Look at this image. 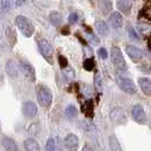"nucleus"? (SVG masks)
I'll use <instances>...</instances> for the list:
<instances>
[{
    "label": "nucleus",
    "instance_id": "9b49d317",
    "mask_svg": "<svg viewBox=\"0 0 151 151\" xmlns=\"http://www.w3.org/2000/svg\"><path fill=\"white\" fill-rule=\"evenodd\" d=\"M81 110L86 118H92L94 116V102H93V100L92 99L85 100L81 106Z\"/></svg>",
    "mask_w": 151,
    "mask_h": 151
},
{
    "label": "nucleus",
    "instance_id": "c85d7f7f",
    "mask_svg": "<svg viewBox=\"0 0 151 151\" xmlns=\"http://www.w3.org/2000/svg\"><path fill=\"white\" fill-rule=\"evenodd\" d=\"M94 84H96L97 90L100 91L102 89V80H101V76L99 74V72H96V74H94Z\"/></svg>",
    "mask_w": 151,
    "mask_h": 151
},
{
    "label": "nucleus",
    "instance_id": "5701e85b",
    "mask_svg": "<svg viewBox=\"0 0 151 151\" xmlns=\"http://www.w3.org/2000/svg\"><path fill=\"white\" fill-rule=\"evenodd\" d=\"M99 7L101 9V13L104 15H107L113 8V2L111 1H107V0L106 1H100L99 2Z\"/></svg>",
    "mask_w": 151,
    "mask_h": 151
},
{
    "label": "nucleus",
    "instance_id": "4be33fe9",
    "mask_svg": "<svg viewBox=\"0 0 151 151\" xmlns=\"http://www.w3.org/2000/svg\"><path fill=\"white\" fill-rule=\"evenodd\" d=\"M45 151H59V145L55 137L48 139L47 144H45Z\"/></svg>",
    "mask_w": 151,
    "mask_h": 151
},
{
    "label": "nucleus",
    "instance_id": "39448f33",
    "mask_svg": "<svg viewBox=\"0 0 151 151\" xmlns=\"http://www.w3.org/2000/svg\"><path fill=\"white\" fill-rule=\"evenodd\" d=\"M117 84L121 88V90L124 91L125 93H129V94H135L136 93L135 84L129 77H124V76L117 77Z\"/></svg>",
    "mask_w": 151,
    "mask_h": 151
},
{
    "label": "nucleus",
    "instance_id": "ea45409f",
    "mask_svg": "<svg viewBox=\"0 0 151 151\" xmlns=\"http://www.w3.org/2000/svg\"><path fill=\"white\" fill-rule=\"evenodd\" d=\"M0 131H1V125H0Z\"/></svg>",
    "mask_w": 151,
    "mask_h": 151
},
{
    "label": "nucleus",
    "instance_id": "1a4fd4ad",
    "mask_svg": "<svg viewBox=\"0 0 151 151\" xmlns=\"http://www.w3.org/2000/svg\"><path fill=\"white\" fill-rule=\"evenodd\" d=\"M22 113L27 118H33L38 114V107H37V105L34 102H32V101H26V102L23 104Z\"/></svg>",
    "mask_w": 151,
    "mask_h": 151
},
{
    "label": "nucleus",
    "instance_id": "dca6fc26",
    "mask_svg": "<svg viewBox=\"0 0 151 151\" xmlns=\"http://www.w3.org/2000/svg\"><path fill=\"white\" fill-rule=\"evenodd\" d=\"M109 22H110L114 29H119L123 26V16H122L121 13L115 12L109 17Z\"/></svg>",
    "mask_w": 151,
    "mask_h": 151
},
{
    "label": "nucleus",
    "instance_id": "f704fd0d",
    "mask_svg": "<svg viewBox=\"0 0 151 151\" xmlns=\"http://www.w3.org/2000/svg\"><path fill=\"white\" fill-rule=\"evenodd\" d=\"M83 126H84V129H86V131H92L93 127H94V125L90 121H88V119L83 123Z\"/></svg>",
    "mask_w": 151,
    "mask_h": 151
},
{
    "label": "nucleus",
    "instance_id": "423d86ee",
    "mask_svg": "<svg viewBox=\"0 0 151 151\" xmlns=\"http://www.w3.org/2000/svg\"><path fill=\"white\" fill-rule=\"evenodd\" d=\"M109 117H110V121L113 122L114 124H117V125H123L127 122L126 113L124 111V109H122L119 107L113 108L110 114H109Z\"/></svg>",
    "mask_w": 151,
    "mask_h": 151
},
{
    "label": "nucleus",
    "instance_id": "2eb2a0df",
    "mask_svg": "<svg viewBox=\"0 0 151 151\" xmlns=\"http://www.w3.org/2000/svg\"><path fill=\"white\" fill-rule=\"evenodd\" d=\"M6 73H7L8 76L13 77V78H16L19 75V70H18V67L16 66V64L13 60H8L6 63Z\"/></svg>",
    "mask_w": 151,
    "mask_h": 151
},
{
    "label": "nucleus",
    "instance_id": "e433bc0d",
    "mask_svg": "<svg viewBox=\"0 0 151 151\" xmlns=\"http://www.w3.org/2000/svg\"><path fill=\"white\" fill-rule=\"evenodd\" d=\"M75 37H76L77 40H80V41H81V43H82L84 47H86V45H88V41H86V40H85V39H84L80 33H75Z\"/></svg>",
    "mask_w": 151,
    "mask_h": 151
},
{
    "label": "nucleus",
    "instance_id": "4c0bfd02",
    "mask_svg": "<svg viewBox=\"0 0 151 151\" xmlns=\"http://www.w3.org/2000/svg\"><path fill=\"white\" fill-rule=\"evenodd\" d=\"M60 33L63 35H68L69 33H70V29H69V26H63L60 29Z\"/></svg>",
    "mask_w": 151,
    "mask_h": 151
},
{
    "label": "nucleus",
    "instance_id": "0eeeda50",
    "mask_svg": "<svg viewBox=\"0 0 151 151\" xmlns=\"http://www.w3.org/2000/svg\"><path fill=\"white\" fill-rule=\"evenodd\" d=\"M132 116H133V119L139 124L147 123V114L141 105H134L132 107Z\"/></svg>",
    "mask_w": 151,
    "mask_h": 151
},
{
    "label": "nucleus",
    "instance_id": "b1692460",
    "mask_svg": "<svg viewBox=\"0 0 151 151\" xmlns=\"http://www.w3.org/2000/svg\"><path fill=\"white\" fill-rule=\"evenodd\" d=\"M63 75H64L65 80L67 82H72L74 80V77H75V72L72 67H66L63 72Z\"/></svg>",
    "mask_w": 151,
    "mask_h": 151
},
{
    "label": "nucleus",
    "instance_id": "7c9ffc66",
    "mask_svg": "<svg viewBox=\"0 0 151 151\" xmlns=\"http://www.w3.org/2000/svg\"><path fill=\"white\" fill-rule=\"evenodd\" d=\"M0 7H1V9H2L4 12H9V10L12 9V2L8 1V0L1 1V2H0Z\"/></svg>",
    "mask_w": 151,
    "mask_h": 151
},
{
    "label": "nucleus",
    "instance_id": "393cba45",
    "mask_svg": "<svg viewBox=\"0 0 151 151\" xmlns=\"http://www.w3.org/2000/svg\"><path fill=\"white\" fill-rule=\"evenodd\" d=\"M27 132H29V134L31 136H37L40 134V132H41V127H40V124L39 123H33V124H31L29 129H27Z\"/></svg>",
    "mask_w": 151,
    "mask_h": 151
},
{
    "label": "nucleus",
    "instance_id": "c756f323",
    "mask_svg": "<svg viewBox=\"0 0 151 151\" xmlns=\"http://www.w3.org/2000/svg\"><path fill=\"white\" fill-rule=\"evenodd\" d=\"M58 63H59V67L60 68H65L68 67V60L67 58L65 57V56H63V55H59L58 56Z\"/></svg>",
    "mask_w": 151,
    "mask_h": 151
},
{
    "label": "nucleus",
    "instance_id": "4468645a",
    "mask_svg": "<svg viewBox=\"0 0 151 151\" xmlns=\"http://www.w3.org/2000/svg\"><path fill=\"white\" fill-rule=\"evenodd\" d=\"M1 143H2V147L5 148L6 151H18V145H17L15 140H13L12 137L5 136L1 141Z\"/></svg>",
    "mask_w": 151,
    "mask_h": 151
},
{
    "label": "nucleus",
    "instance_id": "58836bf2",
    "mask_svg": "<svg viewBox=\"0 0 151 151\" xmlns=\"http://www.w3.org/2000/svg\"><path fill=\"white\" fill-rule=\"evenodd\" d=\"M82 151H93V149L91 147H89V145H85V147H83Z\"/></svg>",
    "mask_w": 151,
    "mask_h": 151
},
{
    "label": "nucleus",
    "instance_id": "72a5a7b5",
    "mask_svg": "<svg viewBox=\"0 0 151 151\" xmlns=\"http://www.w3.org/2000/svg\"><path fill=\"white\" fill-rule=\"evenodd\" d=\"M80 89V85L77 83H72L69 84V88H68V92H76V91H78Z\"/></svg>",
    "mask_w": 151,
    "mask_h": 151
},
{
    "label": "nucleus",
    "instance_id": "f8f14e48",
    "mask_svg": "<svg viewBox=\"0 0 151 151\" xmlns=\"http://www.w3.org/2000/svg\"><path fill=\"white\" fill-rule=\"evenodd\" d=\"M78 143H80L78 137H77L75 134H73V133L67 134L66 137H65V140H64L65 147H66L67 149H69V150H75L76 148L78 147Z\"/></svg>",
    "mask_w": 151,
    "mask_h": 151
},
{
    "label": "nucleus",
    "instance_id": "f257e3e1",
    "mask_svg": "<svg viewBox=\"0 0 151 151\" xmlns=\"http://www.w3.org/2000/svg\"><path fill=\"white\" fill-rule=\"evenodd\" d=\"M110 57H111V61L114 64V67L121 72L124 70H127V64L125 61L124 58V55L122 52V50L117 47V45H114L110 49Z\"/></svg>",
    "mask_w": 151,
    "mask_h": 151
},
{
    "label": "nucleus",
    "instance_id": "2f4dec72",
    "mask_svg": "<svg viewBox=\"0 0 151 151\" xmlns=\"http://www.w3.org/2000/svg\"><path fill=\"white\" fill-rule=\"evenodd\" d=\"M98 55L101 59H107L108 58V52H107L106 48H99Z\"/></svg>",
    "mask_w": 151,
    "mask_h": 151
},
{
    "label": "nucleus",
    "instance_id": "473e14b6",
    "mask_svg": "<svg viewBox=\"0 0 151 151\" xmlns=\"http://www.w3.org/2000/svg\"><path fill=\"white\" fill-rule=\"evenodd\" d=\"M77 21H78V16H77L76 13H72L70 15L68 16V23L69 24H75Z\"/></svg>",
    "mask_w": 151,
    "mask_h": 151
},
{
    "label": "nucleus",
    "instance_id": "412c9836",
    "mask_svg": "<svg viewBox=\"0 0 151 151\" xmlns=\"http://www.w3.org/2000/svg\"><path fill=\"white\" fill-rule=\"evenodd\" d=\"M109 147H110L111 151H123L122 150L121 143H119L118 139L116 137V135L109 136Z\"/></svg>",
    "mask_w": 151,
    "mask_h": 151
},
{
    "label": "nucleus",
    "instance_id": "c9c22d12",
    "mask_svg": "<svg viewBox=\"0 0 151 151\" xmlns=\"http://www.w3.org/2000/svg\"><path fill=\"white\" fill-rule=\"evenodd\" d=\"M129 35H131V38L132 39H134V40H140L139 35L136 34V32L133 30V27H131V26L129 27Z\"/></svg>",
    "mask_w": 151,
    "mask_h": 151
},
{
    "label": "nucleus",
    "instance_id": "f3484780",
    "mask_svg": "<svg viewBox=\"0 0 151 151\" xmlns=\"http://www.w3.org/2000/svg\"><path fill=\"white\" fill-rule=\"evenodd\" d=\"M139 85L141 88V90L145 96H150L151 94V81L149 77H141L139 78Z\"/></svg>",
    "mask_w": 151,
    "mask_h": 151
},
{
    "label": "nucleus",
    "instance_id": "a878e982",
    "mask_svg": "<svg viewBox=\"0 0 151 151\" xmlns=\"http://www.w3.org/2000/svg\"><path fill=\"white\" fill-rule=\"evenodd\" d=\"M96 67V61L93 58H88V59H85L83 63V68L85 70H88V72H91V70H93Z\"/></svg>",
    "mask_w": 151,
    "mask_h": 151
},
{
    "label": "nucleus",
    "instance_id": "6ab92c4d",
    "mask_svg": "<svg viewBox=\"0 0 151 151\" xmlns=\"http://www.w3.org/2000/svg\"><path fill=\"white\" fill-rule=\"evenodd\" d=\"M96 30L102 37H107L110 33V30L108 27V24L106 22H104V21H98V22L96 23Z\"/></svg>",
    "mask_w": 151,
    "mask_h": 151
},
{
    "label": "nucleus",
    "instance_id": "7ed1b4c3",
    "mask_svg": "<svg viewBox=\"0 0 151 151\" xmlns=\"http://www.w3.org/2000/svg\"><path fill=\"white\" fill-rule=\"evenodd\" d=\"M16 26L18 30L22 32V34L25 38H31L34 33V25L31 23V21L25 16L18 15L15 19Z\"/></svg>",
    "mask_w": 151,
    "mask_h": 151
},
{
    "label": "nucleus",
    "instance_id": "f03ea898",
    "mask_svg": "<svg viewBox=\"0 0 151 151\" xmlns=\"http://www.w3.org/2000/svg\"><path fill=\"white\" fill-rule=\"evenodd\" d=\"M37 98L40 106L48 108L52 104V93L48 86H45L43 84H40L37 88Z\"/></svg>",
    "mask_w": 151,
    "mask_h": 151
},
{
    "label": "nucleus",
    "instance_id": "aec40b11",
    "mask_svg": "<svg viewBox=\"0 0 151 151\" xmlns=\"http://www.w3.org/2000/svg\"><path fill=\"white\" fill-rule=\"evenodd\" d=\"M49 21L55 26H59L61 23H63V15H61L59 12L53 10V12H51L49 14Z\"/></svg>",
    "mask_w": 151,
    "mask_h": 151
},
{
    "label": "nucleus",
    "instance_id": "a211bd4d",
    "mask_svg": "<svg viewBox=\"0 0 151 151\" xmlns=\"http://www.w3.org/2000/svg\"><path fill=\"white\" fill-rule=\"evenodd\" d=\"M24 149L26 151H40V145L37 140H34L33 137H30L24 141Z\"/></svg>",
    "mask_w": 151,
    "mask_h": 151
},
{
    "label": "nucleus",
    "instance_id": "cd10ccee",
    "mask_svg": "<svg viewBox=\"0 0 151 151\" xmlns=\"http://www.w3.org/2000/svg\"><path fill=\"white\" fill-rule=\"evenodd\" d=\"M139 18H145V19H150V9L147 7H143L140 13H139Z\"/></svg>",
    "mask_w": 151,
    "mask_h": 151
},
{
    "label": "nucleus",
    "instance_id": "9d476101",
    "mask_svg": "<svg viewBox=\"0 0 151 151\" xmlns=\"http://www.w3.org/2000/svg\"><path fill=\"white\" fill-rule=\"evenodd\" d=\"M126 55H129V57L133 61H139L143 59L144 53L141 49H139L135 45H127L126 47Z\"/></svg>",
    "mask_w": 151,
    "mask_h": 151
},
{
    "label": "nucleus",
    "instance_id": "20e7f679",
    "mask_svg": "<svg viewBox=\"0 0 151 151\" xmlns=\"http://www.w3.org/2000/svg\"><path fill=\"white\" fill-rule=\"evenodd\" d=\"M38 48L41 56L45 58V60L50 64H52V45L49 43V41L45 38H41L38 40Z\"/></svg>",
    "mask_w": 151,
    "mask_h": 151
},
{
    "label": "nucleus",
    "instance_id": "6e6552de",
    "mask_svg": "<svg viewBox=\"0 0 151 151\" xmlns=\"http://www.w3.org/2000/svg\"><path fill=\"white\" fill-rule=\"evenodd\" d=\"M19 66H21V69L24 73V75L26 76V78L30 80L31 82H34L35 81V70H34V68L31 66L30 63L21 59L19 60Z\"/></svg>",
    "mask_w": 151,
    "mask_h": 151
},
{
    "label": "nucleus",
    "instance_id": "bb28decb",
    "mask_svg": "<svg viewBox=\"0 0 151 151\" xmlns=\"http://www.w3.org/2000/svg\"><path fill=\"white\" fill-rule=\"evenodd\" d=\"M65 114L68 118H73V117H76L77 115V109L74 105H68L66 107V110H65Z\"/></svg>",
    "mask_w": 151,
    "mask_h": 151
},
{
    "label": "nucleus",
    "instance_id": "ddd939ff",
    "mask_svg": "<svg viewBox=\"0 0 151 151\" xmlns=\"http://www.w3.org/2000/svg\"><path fill=\"white\" fill-rule=\"evenodd\" d=\"M116 6L119 9V12L123 13L124 15H129L131 13V9L133 7V1L129 0H119L116 2Z\"/></svg>",
    "mask_w": 151,
    "mask_h": 151
}]
</instances>
